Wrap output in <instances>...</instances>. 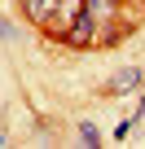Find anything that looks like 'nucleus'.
Here are the masks:
<instances>
[{
	"mask_svg": "<svg viewBox=\"0 0 145 149\" xmlns=\"http://www.w3.org/2000/svg\"><path fill=\"white\" fill-rule=\"evenodd\" d=\"M141 5H145V0H141Z\"/></svg>",
	"mask_w": 145,
	"mask_h": 149,
	"instance_id": "39448f33",
	"label": "nucleus"
},
{
	"mask_svg": "<svg viewBox=\"0 0 145 149\" xmlns=\"http://www.w3.org/2000/svg\"><path fill=\"white\" fill-rule=\"evenodd\" d=\"M22 9H27V18H31V22L48 26V18H53V9H57V0H22Z\"/></svg>",
	"mask_w": 145,
	"mask_h": 149,
	"instance_id": "f03ea898",
	"label": "nucleus"
},
{
	"mask_svg": "<svg viewBox=\"0 0 145 149\" xmlns=\"http://www.w3.org/2000/svg\"><path fill=\"white\" fill-rule=\"evenodd\" d=\"M136 79H141V74H136V70H123V74H119V79H114V88H132Z\"/></svg>",
	"mask_w": 145,
	"mask_h": 149,
	"instance_id": "7ed1b4c3",
	"label": "nucleus"
},
{
	"mask_svg": "<svg viewBox=\"0 0 145 149\" xmlns=\"http://www.w3.org/2000/svg\"><path fill=\"white\" fill-rule=\"evenodd\" d=\"M79 140H84V145H97V140H101V136H97V132H92V123H84V127H79Z\"/></svg>",
	"mask_w": 145,
	"mask_h": 149,
	"instance_id": "20e7f679",
	"label": "nucleus"
},
{
	"mask_svg": "<svg viewBox=\"0 0 145 149\" xmlns=\"http://www.w3.org/2000/svg\"><path fill=\"white\" fill-rule=\"evenodd\" d=\"M92 31H97V18H92V13L84 9V13H79L75 22L66 26V35H62V40H66V44H75V48H84V44L92 40Z\"/></svg>",
	"mask_w": 145,
	"mask_h": 149,
	"instance_id": "f257e3e1",
	"label": "nucleus"
}]
</instances>
